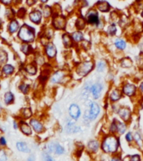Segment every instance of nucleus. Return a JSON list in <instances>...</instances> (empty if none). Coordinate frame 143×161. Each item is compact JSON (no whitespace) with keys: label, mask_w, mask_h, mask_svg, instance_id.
<instances>
[{"label":"nucleus","mask_w":143,"mask_h":161,"mask_svg":"<svg viewBox=\"0 0 143 161\" xmlns=\"http://www.w3.org/2000/svg\"><path fill=\"white\" fill-rule=\"evenodd\" d=\"M101 147L105 153H115L119 147V141L115 136H108L104 139Z\"/></svg>","instance_id":"nucleus-1"},{"label":"nucleus","mask_w":143,"mask_h":161,"mask_svg":"<svg viewBox=\"0 0 143 161\" xmlns=\"http://www.w3.org/2000/svg\"><path fill=\"white\" fill-rule=\"evenodd\" d=\"M18 36L24 42H31L34 39V29L27 25H24L20 28Z\"/></svg>","instance_id":"nucleus-2"},{"label":"nucleus","mask_w":143,"mask_h":161,"mask_svg":"<svg viewBox=\"0 0 143 161\" xmlns=\"http://www.w3.org/2000/svg\"><path fill=\"white\" fill-rule=\"evenodd\" d=\"M100 112V107L96 102H91L90 106V110L86 112L85 114V118L87 120L95 119Z\"/></svg>","instance_id":"nucleus-3"},{"label":"nucleus","mask_w":143,"mask_h":161,"mask_svg":"<svg viewBox=\"0 0 143 161\" xmlns=\"http://www.w3.org/2000/svg\"><path fill=\"white\" fill-rule=\"evenodd\" d=\"M93 68V63L87 61V62H84L82 63L77 70L78 74H80V76H86L87 75Z\"/></svg>","instance_id":"nucleus-4"},{"label":"nucleus","mask_w":143,"mask_h":161,"mask_svg":"<svg viewBox=\"0 0 143 161\" xmlns=\"http://www.w3.org/2000/svg\"><path fill=\"white\" fill-rule=\"evenodd\" d=\"M86 19H87V21L90 24H92V25H98L99 24V16H98L97 12L95 11V10H90L87 14Z\"/></svg>","instance_id":"nucleus-5"},{"label":"nucleus","mask_w":143,"mask_h":161,"mask_svg":"<svg viewBox=\"0 0 143 161\" xmlns=\"http://www.w3.org/2000/svg\"><path fill=\"white\" fill-rule=\"evenodd\" d=\"M69 112L72 118L77 119L80 116V109L76 104H71V107L69 108Z\"/></svg>","instance_id":"nucleus-6"},{"label":"nucleus","mask_w":143,"mask_h":161,"mask_svg":"<svg viewBox=\"0 0 143 161\" xmlns=\"http://www.w3.org/2000/svg\"><path fill=\"white\" fill-rule=\"evenodd\" d=\"M103 87H102V85L100 83H96L95 85H93L90 88L91 92H92V95H93V97L95 99H97L99 98L101 93V91H102Z\"/></svg>","instance_id":"nucleus-7"},{"label":"nucleus","mask_w":143,"mask_h":161,"mask_svg":"<svg viewBox=\"0 0 143 161\" xmlns=\"http://www.w3.org/2000/svg\"><path fill=\"white\" fill-rule=\"evenodd\" d=\"M45 52H46V55H47L49 58L55 57V55H56V52H57L55 45L52 44V43L48 44V45H46V47H45Z\"/></svg>","instance_id":"nucleus-8"},{"label":"nucleus","mask_w":143,"mask_h":161,"mask_svg":"<svg viewBox=\"0 0 143 161\" xmlns=\"http://www.w3.org/2000/svg\"><path fill=\"white\" fill-rule=\"evenodd\" d=\"M41 17H42V13L39 10H34L33 12H31L29 14V18L30 20L35 24H39L41 20Z\"/></svg>","instance_id":"nucleus-9"},{"label":"nucleus","mask_w":143,"mask_h":161,"mask_svg":"<svg viewBox=\"0 0 143 161\" xmlns=\"http://www.w3.org/2000/svg\"><path fill=\"white\" fill-rule=\"evenodd\" d=\"M65 18L63 17H60V16H58L56 18L54 19V21H53V25L57 29H64L65 26Z\"/></svg>","instance_id":"nucleus-10"},{"label":"nucleus","mask_w":143,"mask_h":161,"mask_svg":"<svg viewBox=\"0 0 143 161\" xmlns=\"http://www.w3.org/2000/svg\"><path fill=\"white\" fill-rule=\"evenodd\" d=\"M30 124L33 127V128L34 129V131L37 132V133H41L43 130V125L36 119H32L30 121Z\"/></svg>","instance_id":"nucleus-11"},{"label":"nucleus","mask_w":143,"mask_h":161,"mask_svg":"<svg viewBox=\"0 0 143 161\" xmlns=\"http://www.w3.org/2000/svg\"><path fill=\"white\" fill-rule=\"evenodd\" d=\"M123 92L127 96H132L135 94L136 92V86L132 84H127L124 88H123Z\"/></svg>","instance_id":"nucleus-12"},{"label":"nucleus","mask_w":143,"mask_h":161,"mask_svg":"<svg viewBox=\"0 0 143 161\" xmlns=\"http://www.w3.org/2000/svg\"><path fill=\"white\" fill-rule=\"evenodd\" d=\"M118 113H119L120 117L125 121L128 120L130 115V112L128 108H121V109H120Z\"/></svg>","instance_id":"nucleus-13"},{"label":"nucleus","mask_w":143,"mask_h":161,"mask_svg":"<svg viewBox=\"0 0 143 161\" xmlns=\"http://www.w3.org/2000/svg\"><path fill=\"white\" fill-rule=\"evenodd\" d=\"M20 128H21V131L26 135H30L32 133V130H31V128H29V126L24 122H20Z\"/></svg>","instance_id":"nucleus-14"},{"label":"nucleus","mask_w":143,"mask_h":161,"mask_svg":"<svg viewBox=\"0 0 143 161\" xmlns=\"http://www.w3.org/2000/svg\"><path fill=\"white\" fill-rule=\"evenodd\" d=\"M16 146H17L18 150H19L21 152H24V153H29V148L28 147V145L25 143H24V142H18V143H17Z\"/></svg>","instance_id":"nucleus-15"},{"label":"nucleus","mask_w":143,"mask_h":161,"mask_svg":"<svg viewBox=\"0 0 143 161\" xmlns=\"http://www.w3.org/2000/svg\"><path fill=\"white\" fill-rule=\"evenodd\" d=\"M66 131L68 133H76V132H79L80 131V128L76 126H74V122H68L67 126H66Z\"/></svg>","instance_id":"nucleus-16"},{"label":"nucleus","mask_w":143,"mask_h":161,"mask_svg":"<svg viewBox=\"0 0 143 161\" xmlns=\"http://www.w3.org/2000/svg\"><path fill=\"white\" fill-rule=\"evenodd\" d=\"M63 77H64V74H63L61 71H57V72H56L55 74H54V76L52 77V78H51V82H52V83H58V82H59L60 80H62Z\"/></svg>","instance_id":"nucleus-17"},{"label":"nucleus","mask_w":143,"mask_h":161,"mask_svg":"<svg viewBox=\"0 0 143 161\" xmlns=\"http://www.w3.org/2000/svg\"><path fill=\"white\" fill-rule=\"evenodd\" d=\"M98 9H100V11H102V12H106L110 9V4L107 2H105V1L99 2L98 3Z\"/></svg>","instance_id":"nucleus-18"},{"label":"nucleus","mask_w":143,"mask_h":161,"mask_svg":"<svg viewBox=\"0 0 143 161\" xmlns=\"http://www.w3.org/2000/svg\"><path fill=\"white\" fill-rule=\"evenodd\" d=\"M88 148H89V149H90L93 152H97L98 148H99V144L97 141L92 140L88 143Z\"/></svg>","instance_id":"nucleus-19"},{"label":"nucleus","mask_w":143,"mask_h":161,"mask_svg":"<svg viewBox=\"0 0 143 161\" xmlns=\"http://www.w3.org/2000/svg\"><path fill=\"white\" fill-rule=\"evenodd\" d=\"M18 23L16 21V20H12L9 24V32L10 33H14L18 30Z\"/></svg>","instance_id":"nucleus-20"},{"label":"nucleus","mask_w":143,"mask_h":161,"mask_svg":"<svg viewBox=\"0 0 143 161\" xmlns=\"http://www.w3.org/2000/svg\"><path fill=\"white\" fill-rule=\"evenodd\" d=\"M115 45L116 48H118V49H120V50H124V49L126 48V42H125L124 40L118 39V40H115Z\"/></svg>","instance_id":"nucleus-21"},{"label":"nucleus","mask_w":143,"mask_h":161,"mask_svg":"<svg viewBox=\"0 0 143 161\" xmlns=\"http://www.w3.org/2000/svg\"><path fill=\"white\" fill-rule=\"evenodd\" d=\"M14 95L11 92H7L4 95V102L6 104H9L14 101Z\"/></svg>","instance_id":"nucleus-22"},{"label":"nucleus","mask_w":143,"mask_h":161,"mask_svg":"<svg viewBox=\"0 0 143 161\" xmlns=\"http://www.w3.org/2000/svg\"><path fill=\"white\" fill-rule=\"evenodd\" d=\"M63 43H64V45H65L66 47H70V46H71L72 45L71 39V37H70L68 35H66V34L63 35Z\"/></svg>","instance_id":"nucleus-23"},{"label":"nucleus","mask_w":143,"mask_h":161,"mask_svg":"<svg viewBox=\"0 0 143 161\" xmlns=\"http://www.w3.org/2000/svg\"><path fill=\"white\" fill-rule=\"evenodd\" d=\"M72 38L73 40L76 42H79V41H81L83 40L84 36H83V34H81L80 32H74L73 35H72Z\"/></svg>","instance_id":"nucleus-24"},{"label":"nucleus","mask_w":143,"mask_h":161,"mask_svg":"<svg viewBox=\"0 0 143 161\" xmlns=\"http://www.w3.org/2000/svg\"><path fill=\"white\" fill-rule=\"evenodd\" d=\"M14 71V67L10 65H5L3 68V72L5 75H10L11 73H13Z\"/></svg>","instance_id":"nucleus-25"},{"label":"nucleus","mask_w":143,"mask_h":161,"mask_svg":"<svg viewBox=\"0 0 143 161\" xmlns=\"http://www.w3.org/2000/svg\"><path fill=\"white\" fill-rule=\"evenodd\" d=\"M121 97V92L118 91V90H114L111 94V99L113 101V102H115L117 101L118 99H120Z\"/></svg>","instance_id":"nucleus-26"},{"label":"nucleus","mask_w":143,"mask_h":161,"mask_svg":"<svg viewBox=\"0 0 143 161\" xmlns=\"http://www.w3.org/2000/svg\"><path fill=\"white\" fill-rule=\"evenodd\" d=\"M116 125H117V131L120 134H123L126 131V125L123 122H116Z\"/></svg>","instance_id":"nucleus-27"},{"label":"nucleus","mask_w":143,"mask_h":161,"mask_svg":"<svg viewBox=\"0 0 143 161\" xmlns=\"http://www.w3.org/2000/svg\"><path fill=\"white\" fill-rule=\"evenodd\" d=\"M26 71H27V72H28L29 74H30V75H34V74H36V72H37V69H36L35 66H34V65H32V64L26 67Z\"/></svg>","instance_id":"nucleus-28"},{"label":"nucleus","mask_w":143,"mask_h":161,"mask_svg":"<svg viewBox=\"0 0 143 161\" xmlns=\"http://www.w3.org/2000/svg\"><path fill=\"white\" fill-rule=\"evenodd\" d=\"M31 115H32V111H31V109L30 108H24V110H23V116L25 118H29L31 117Z\"/></svg>","instance_id":"nucleus-29"},{"label":"nucleus","mask_w":143,"mask_h":161,"mask_svg":"<svg viewBox=\"0 0 143 161\" xmlns=\"http://www.w3.org/2000/svg\"><path fill=\"white\" fill-rule=\"evenodd\" d=\"M64 148L62 147L61 145H59V144H55V154H62L63 153H64Z\"/></svg>","instance_id":"nucleus-30"},{"label":"nucleus","mask_w":143,"mask_h":161,"mask_svg":"<svg viewBox=\"0 0 143 161\" xmlns=\"http://www.w3.org/2000/svg\"><path fill=\"white\" fill-rule=\"evenodd\" d=\"M108 32H109V34L110 35H115V32H116V26H115V25L114 24H112V25H111L109 28H108Z\"/></svg>","instance_id":"nucleus-31"},{"label":"nucleus","mask_w":143,"mask_h":161,"mask_svg":"<svg viewBox=\"0 0 143 161\" xmlns=\"http://www.w3.org/2000/svg\"><path fill=\"white\" fill-rule=\"evenodd\" d=\"M19 89L22 91L23 93L26 94L28 92V91H29V86L26 85V84H21V85L19 86Z\"/></svg>","instance_id":"nucleus-32"},{"label":"nucleus","mask_w":143,"mask_h":161,"mask_svg":"<svg viewBox=\"0 0 143 161\" xmlns=\"http://www.w3.org/2000/svg\"><path fill=\"white\" fill-rule=\"evenodd\" d=\"M30 46H29V45H27V44H24V45H22V47H21V51L24 52V54H28L30 51Z\"/></svg>","instance_id":"nucleus-33"},{"label":"nucleus","mask_w":143,"mask_h":161,"mask_svg":"<svg viewBox=\"0 0 143 161\" xmlns=\"http://www.w3.org/2000/svg\"><path fill=\"white\" fill-rule=\"evenodd\" d=\"M43 15H44L45 17H49V16L50 15V13H51V9H50V8H49V6H45L43 9Z\"/></svg>","instance_id":"nucleus-34"},{"label":"nucleus","mask_w":143,"mask_h":161,"mask_svg":"<svg viewBox=\"0 0 143 161\" xmlns=\"http://www.w3.org/2000/svg\"><path fill=\"white\" fill-rule=\"evenodd\" d=\"M7 54L4 51H0V63H3L7 61Z\"/></svg>","instance_id":"nucleus-35"},{"label":"nucleus","mask_w":143,"mask_h":161,"mask_svg":"<svg viewBox=\"0 0 143 161\" xmlns=\"http://www.w3.org/2000/svg\"><path fill=\"white\" fill-rule=\"evenodd\" d=\"M129 161H141V157L138 154H134L130 156Z\"/></svg>","instance_id":"nucleus-36"},{"label":"nucleus","mask_w":143,"mask_h":161,"mask_svg":"<svg viewBox=\"0 0 143 161\" xmlns=\"http://www.w3.org/2000/svg\"><path fill=\"white\" fill-rule=\"evenodd\" d=\"M105 63L104 61H100L98 64H97V70L99 71H102L104 69H105Z\"/></svg>","instance_id":"nucleus-37"},{"label":"nucleus","mask_w":143,"mask_h":161,"mask_svg":"<svg viewBox=\"0 0 143 161\" xmlns=\"http://www.w3.org/2000/svg\"><path fill=\"white\" fill-rule=\"evenodd\" d=\"M25 13H26V10H25V9L21 8V9L18 10V16L19 18H24V15H25Z\"/></svg>","instance_id":"nucleus-38"},{"label":"nucleus","mask_w":143,"mask_h":161,"mask_svg":"<svg viewBox=\"0 0 143 161\" xmlns=\"http://www.w3.org/2000/svg\"><path fill=\"white\" fill-rule=\"evenodd\" d=\"M76 26L78 27L79 29H83L85 26V22L82 20V19H78L77 22H76Z\"/></svg>","instance_id":"nucleus-39"},{"label":"nucleus","mask_w":143,"mask_h":161,"mask_svg":"<svg viewBox=\"0 0 143 161\" xmlns=\"http://www.w3.org/2000/svg\"><path fill=\"white\" fill-rule=\"evenodd\" d=\"M0 161H7V156L3 150L0 151Z\"/></svg>","instance_id":"nucleus-40"},{"label":"nucleus","mask_w":143,"mask_h":161,"mask_svg":"<svg viewBox=\"0 0 143 161\" xmlns=\"http://www.w3.org/2000/svg\"><path fill=\"white\" fill-rule=\"evenodd\" d=\"M43 161H54L53 158H52L49 154H43Z\"/></svg>","instance_id":"nucleus-41"},{"label":"nucleus","mask_w":143,"mask_h":161,"mask_svg":"<svg viewBox=\"0 0 143 161\" xmlns=\"http://www.w3.org/2000/svg\"><path fill=\"white\" fill-rule=\"evenodd\" d=\"M111 131L112 132V133H115V131H117V125H116V122H114L112 124H111Z\"/></svg>","instance_id":"nucleus-42"},{"label":"nucleus","mask_w":143,"mask_h":161,"mask_svg":"<svg viewBox=\"0 0 143 161\" xmlns=\"http://www.w3.org/2000/svg\"><path fill=\"white\" fill-rule=\"evenodd\" d=\"M126 138H127V140L128 142L132 141V139H133V138H132V134H130V133H128V134L126 135Z\"/></svg>","instance_id":"nucleus-43"},{"label":"nucleus","mask_w":143,"mask_h":161,"mask_svg":"<svg viewBox=\"0 0 143 161\" xmlns=\"http://www.w3.org/2000/svg\"><path fill=\"white\" fill-rule=\"evenodd\" d=\"M0 144H1L2 145H5V144H6V140H5V138H4L3 137H2V138H0Z\"/></svg>","instance_id":"nucleus-44"},{"label":"nucleus","mask_w":143,"mask_h":161,"mask_svg":"<svg viewBox=\"0 0 143 161\" xmlns=\"http://www.w3.org/2000/svg\"><path fill=\"white\" fill-rule=\"evenodd\" d=\"M2 3L4 4H9L11 3V1H2Z\"/></svg>","instance_id":"nucleus-45"},{"label":"nucleus","mask_w":143,"mask_h":161,"mask_svg":"<svg viewBox=\"0 0 143 161\" xmlns=\"http://www.w3.org/2000/svg\"><path fill=\"white\" fill-rule=\"evenodd\" d=\"M28 161H34V156H30L29 159H28Z\"/></svg>","instance_id":"nucleus-46"},{"label":"nucleus","mask_w":143,"mask_h":161,"mask_svg":"<svg viewBox=\"0 0 143 161\" xmlns=\"http://www.w3.org/2000/svg\"><path fill=\"white\" fill-rule=\"evenodd\" d=\"M111 161H121L119 158H116V157H115V158H113L112 160H111Z\"/></svg>","instance_id":"nucleus-47"},{"label":"nucleus","mask_w":143,"mask_h":161,"mask_svg":"<svg viewBox=\"0 0 143 161\" xmlns=\"http://www.w3.org/2000/svg\"><path fill=\"white\" fill-rule=\"evenodd\" d=\"M140 89H141L142 92H143V82L141 84V86H140Z\"/></svg>","instance_id":"nucleus-48"},{"label":"nucleus","mask_w":143,"mask_h":161,"mask_svg":"<svg viewBox=\"0 0 143 161\" xmlns=\"http://www.w3.org/2000/svg\"><path fill=\"white\" fill-rule=\"evenodd\" d=\"M27 3H28L29 5H31V4H33V3H34V2H29V1H28Z\"/></svg>","instance_id":"nucleus-49"},{"label":"nucleus","mask_w":143,"mask_h":161,"mask_svg":"<svg viewBox=\"0 0 143 161\" xmlns=\"http://www.w3.org/2000/svg\"><path fill=\"white\" fill-rule=\"evenodd\" d=\"M0 112H1V105H0Z\"/></svg>","instance_id":"nucleus-50"},{"label":"nucleus","mask_w":143,"mask_h":161,"mask_svg":"<svg viewBox=\"0 0 143 161\" xmlns=\"http://www.w3.org/2000/svg\"><path fill=\"white\" fill-rule=\"evenodd\" d=\"M0 76H1V71H0Z\"/></svg>","instance_id":"nucleus-51"},{"label":"nucleus","mask_w":143,"mask_h":161,"mask_svg":"<svg viewBox=\"0 0 143 161\" xmlns=\"http://www.w3.org/2000/svg\"><path fill=\"white\" fill-rule=\"evenodd\" d=\"M142 16H143V12H142Z\"/></svg>","instance_id":"nucleus-52"}]
</instances>
